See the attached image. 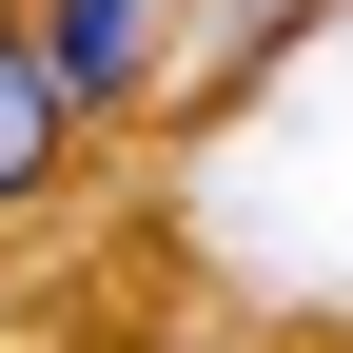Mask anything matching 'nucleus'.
Returning a JSON list of instances; mask_svg holds the SVG:
<instances>
[{
    "label": "nucleus",
    "mask_w": 353,
    "mask_h": 353,
    "mask_svg": "<svg viewBox=\"0 0 353 353\" xmlns=\"http://www.w3.org/2000/svg\"><path fill=\"white\" fill-rule=\"evenodd\" d=\"M216 20H236V39H294V20H314V0H216Z\"/></svg>",
    "instance_id": "nucleus-3"
},
{
    "label": "nucleus",
    "mask_w": 353,
    "mask_h": 353,
    "mask_svg": "<svg viewBox=\"0 0 353 353\" xmlns=\"http://www.w3.org/2000/svg\"><path fill=\"white\" fill-rule=\"evenodd\" d=\"M0 20H20V0H0Z\"/></svg>",
    "instance_id": "nucleus-4"
},
{
    "label": "nucleus",
    "mask_w": 353,
    "mask_h": 353,
    "mask_svg": "<svg viewBox=\"0 0 353 353\" xmlns=\"http://www.w3.org/2000/svg\"><path fill=\"white\" fill-rule=\"evenodd\" d=\"M59 157H79V118H59V79H39V39L0 20V216L59 196Z\"/></svg>",
    "instance_id": "nucleus-2"
},
{
    "label": "nucleus",
    "mask_w": 353,
    "mask_h": 353,
    "mask_svg": "<svg viewBox=\"0 0 353 353\" xmlns=\"http://www.w3.org/2000/svg\"><path fill=\"white\" fill-rule=\"evenodd\" d=\"M20 39H39V79H59L79 138H118V118H157V99H176L196 0H20Z\"/></svg>",
    "instance_id": "nucleus-1"
}]
</instances>
